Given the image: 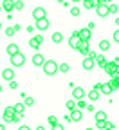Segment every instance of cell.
<instances>
[{"label": "cell", "instance_id": "6", "mask_svg": "<svg viewBox=\"0 0 119 130\" xmlns=\"http://www.w3.org/2000/svg\"><path fill=\"white\" fill-rule=\"evenodd\" d=\"M81 42H83V40H81V36H79V32H78V31L69 38V45H71V49H78Z\"/></svg>", "mask_w": 119, "mask_h": 130}, {"label": "cell", "instance_id": "46", "mask_svg": "<svg viewBox=\"0 0 119 130\" xmlns=\"http://www.w3.org/2000/svg\"><path fill=\"white\" fill-rule=\"evenodd\" d=\"M0 92H2V85H0Z\"/></svg>", "mask_w": 119, "mask_h": 130}, {"label": "cell", "instance_id": "39", "mask_svg": "<svg viewBox=\"0 0 119 130\" xmlns=\"http://www.w3.org/2000/svg\"><path fill=\"white\" fill-rule=\"evenodd\" d=\"M53 128H54V130H61V128H63V125H61V123H54V125H53Z\"/></svg>", "mask_w": 119, "mask_h": 130}, {"label": "cell", "instance_id": "40", "mask_svg": "<svg viewBox=\"0 0 119 130\" xmlns=\"http://www.w3.org/2000/svg\"><path fill=\"white\" fill-rule=\"evenodd\" d=\"M87 56H89V58H92V60H96V58H97V54H96V53H90V51H89V54H87Z\"/></svg>", "mask_w": 119, "mask_h": 130}, {"label": "cell", "instance_id": "7", "mask_svg": "<svg viewBox=\"0 0 119 130\" xmlns=\"http://www.w3.org/2000/svg\"><path fill=\"white\" fill-rule=\"evenodd\" d=\"M43 16H47L45 7H35L32 9V18L35 20H40V18H43Z\"/></svg>", "mask_w": 119, "mask_h": 130}, {"label": "cell", "instance_id": "43", "mask_svg": "<svg viewBox=\"0 0 119 130\" xmlns=\"http://www.w3.org/2000/svg\"><path fill=\"white\" fill-rule=\"evenodd\" d=\"M115 25H117V27H119V18H115Z\"/></svg>", "mask_w": 119, "mask_h": 130}, {"label": "cell", "instance_id": "15", "mask_svg": "<svg viewBox=\"0 0 119 130\" xmlns=\"http://www.w3.org/2000/svg\"><path fill=\"white\" fill-rule=\"evenodd\" d=\"M78 51H79L81 54L87 56V54H89V40H83V42L79 43V47H78Z\"/></svg>", "mask_w": 119, "mask_h": 130}, {"label": "cell", "instance_id": "47", "mask_svg": "<svg viewBox=\"0 0 119 130\" xmlns=\"http://www.w3.org/2000/svg\"><path fill=\"white\" fill-rule=\"evenodd\" d=\"M0 29H2V22H0Z\"/></svg>", "mask_w": 119, "mask_h": 130}, {"label": "cell", "instance_id": "41", "mask_svg": "<svg viewBox=\"0 0 119 130\" xmlns=\"http://www.w3.org/2000/svg\"><path fill=\"white\" fill-rule=\"evenodd\" d=\"M35 29H36V25H27V31H29V32H32Z\"/></svg>", "mask_w": 119, "mask_h": 130}, {"label": "cell", "instance_id": "23", "mask_svg": "<svg viewBox=\"0 0 119 130\" xmlns=\"http://www.w3.org/2000/svg\"><path fill=\"white\" fill-rule=\"evenodd\" d=\"M110 85H112V89H114V90H117V89H119V76H117V74H115V76H112Z\"/></svg>", "mask_w": 119, "mask_h": 130}, {"label": "cell", "instance_id": "27", "mask_svg": "<svg viewBox=\"0 0 119 130\" xmlns=\"http://www.w3.org/2000/svg\"><path fill=\"white\" fill-rule=\"evenodd\" d=\"M14 110L18 112V114H24V110H25V103H16V105H14Z\"/></svg>", "mask_w": 119, "mask_h": 130}, {"label": "cell", "instance_id": "21", "mask_svg": "<svg viewBox=\"0 0 119 130\" xmlns=\"http://www.w3.org/2000/svg\"><path fill=\"white\" fill-rule=\"evenodd\" d=\"M2 76H4V79L11 81V79L14 78V72H13V69H4V71H2Z\"/></svg>", "mask_w": 119, "mask_h": 130}, {"label": "cell", "instance_id": "1", "mask_svg": "<svg viewBox=\"0 0 119 130\" xmlns=\"http://www.w3.org/2000/svg\"><path fill=\"white\" fill-rule=\"evenodd\" d=\"M42 67H43V72H45L47 76H54V74L60 71V65H58L54 60H47Z\"/></svg>", "mask_w": 119, "mask_h": 130}, {"label": "cell", "instance_id": "36", "mask_svg": "<svg viewBox=\"0 0 119 130\" xmlns=\"http://www.w3.org/2000/svg\"><path fill=\"white\" fill-rule=\"evenodd\" d=\"M114 42H117V43H119V27L114 31Z\"/></svg>", "mask_w": 119, "mask_h": 130}, {"label": "cell", "instance_id": "22", "mask_svg": "<svg viewBox=\"0 0 119 130\" xmlns=\"http://www.w3.org/2000/svg\"><path fill=\"white\" fill-rule=\"evenodd\" d=\"M107 63H108V61H107V58H105V56H101V54H97V58H96V65H99V67L103 69L105 65H107Z\"/></svg>", "mask_w": 119, "mask_h": 130}, {"label": "cell", "instance_id": "37", "mask_svg": "<svg viewBox=\"0 0 119 130\" xmlns=\"http://www.w3.org/2000/svg\"><path fill=\"white\" fill-rule=\"evenodd\" d=\"M49 123H50V125L58 123V118H56V116H49Z\"/></svg>", "mask_w": 119, "mask_h": 130}, {"label": "cell", "instance_id": "14", "mask_svg": "<svg viewBox=\"0 0 119 130\" xmlns=\"http://www.w3.org/2000/svg\"><path fill=\"white\" fill-rule=\"evenodd\" d=\"M31 60H32V65H36V67H42V65L45 63V58H43L42 54H35Z\"/></svg>", "mask_w": 119, "mask_h": 130}, {"label": "cell", "instance_id": "2", "mask_svg": "<svg viewBox=\"0 0 119 130\" xmlns=\"http://www.w3.org/2000/svg\"><path fill=\"white\" fill-rule=\"evenodd\" d=\"M4 121H7V123H14L16 121V110H14V107H7L4 110Z\"/></svg>", "mask_w": 119, "mask_h": 130}, {"label": "cell", "instance_id": "3", "mask_svg": "<svg viewBox=\"0 0 119 130\" xmlns=\"http://www.w3.org/2000/svg\"><path fill=\"white\" fill-rule=\"evenodd\" d=\"M24 63H25V56L22 53H16V54L11 56V65L13 67H22Z\"/></svg>", "mask_w": 119, "mask_h": 130}, {"label": "cell", "instance_id": "10", "mask_svg": "<svg viewBox=\"0 0 119 130\" xmlns=\"http://www.w3.org/2000/svg\"><path fill=\"white\" fill-rule=\"evenodd\" d=\"M40 43H43V36H40V35H36L35 38H31V40H29V45H31L32 49H38Z\"/></svg>", "mask_w": 119, "mask_h": 130}, {"label": "cell", "instance_id": "9", "mask_svg": "<svg viewBox=\"0 0 119 130\" xmlns=\"http://www.w3.org/2000/svg\"><path fill=\"white\" fill-rule=\"evenodd\" d=\"M36 29H38V31L49 29V20H47V16H43V18H40V20H36Z\"/></svg>", "mask_w": 119, "mask_h": 130}, {"label": "cell", "instance_id": "19", "mask_svg": "<svg viewBox=\"0 0 119 130\" xmlns=\"http://www.w3.org/2000/svg\"><path fill=\"white\" fill-rule=\"evenodd\" d=\"M81 2H83V7L85 9H96V6H97L96 0H81Z\"/></svg>", "mask_w": 119, "mask_h": 130}, {"label": "cell", "instance_id": "30", "mask_svg": "<svg viewBox=\"0 0 119 130\" xmlns=\"http://www.w3.org/2000/svg\"><path fill=\"white\" fill-rule=\"evenodd\" d=\"M76 107L78 108H87V103L83 101V98H81V100H76Z\"/></svg>", "mask_w": 119, "mask_h": 130}, {"label": "cell", "instance_id": "5", "mask_svg": "<svg viewBox=\"0 0 119 130\" xmlns=\"http://www.w3.org/2000/svg\"><path fill=\"white\" fill-rule=\"evenodd\" d=\"M103 69H105V72L110 74V76H115V74L119 72V71H117V61H115V60H114V61H108Z\"/></svg>", "mask_w": 119, "mask_h": 130}, {"label": "cell", "instance_id": "24", "mask_svg": "<svg viewBox=\"0 0 119 130\" xmlns=\"http://www.w3.org/2000/svg\"><path fill=\"white\" fill-rule=\"evenodd\" d=\"M105 119H107V112H103V110L96 112V121H105Z\"/></svg>", "mask_w": 119, "mask_h": 130}, {"label": "cell", "instance_id": "29", "mask_svg": "<svg viewBox=\"0 0 119 130\" xmlns=\"http://www.w3.org/2000/svg\"><path fill=\"white\" fill-rule=\"evenodd\" d=\"M16 31H18V29H16L14 25H13V27H7V29H6V35H7V36H13Z\"/></svg>", "mask_w": 119, "mask_h": 130}, {"label": "cell", "instance_id": "26", "mask_svg": "<svg viewBox=\"0 0 119 130\" xmlns=\"http://www.w3.org/2000/svg\"><path fill=\"white\" fill-rule=\"evenodd\" d=\"M99 49H101V51H108V49H110V43H108L107 40H101V42H99Z\"/></svg>", "mask_w": 119, "mask_h": 130}, {"label": "cell", "instance_id": "32", "mask_svg": "<svg viewBox=\"0 0 119 130\" xmlns=\"http://www.w3.org/2000/svg\"><path fill=\"white\" fill-rule=\"evenodd\" d=\"M14 9L16 11H22L24 9V2H22V0H16V2H14Z\"/></svg>", "mask_w": 119, "mask_h": 130}, {"label": "cell", "instance_id": "34", "mask_svg": "<svg viewBox=\"0 0 119 130\" xmlns=\"http://www.w3.org/2000/svg\"><path fill=\"white\" fill-rule=\"evenodd\" d=\"M71 14H72V16H79V7H76V6L71 7Z\"/></svg>", "mask_w": 119, "mask_h": 130}, {"label": "cell", "instance_id": "13", "mask_svg": "<svg viewBox=\"0 0 119 130\" xmlns=\"http://www.w3.org/2000/svg\"><path fill=\"white\" fill-rule=\"evenodd\" d=\"M83 96H85V89H81V87H74L72 89V98L74 100H81Z\"/></svg>", "mask_w": 119, "mask_h": 130}, {"label": "cell", "instance_id": "17", "mask_svg": "<svg viewBox=\"0 0 119 130\" xmlns=\"http://www.w3.org/2000/svg\"><path fill=\"white\" fill-rule=\"evenodd\" d=\"M71 119L72 121H79L81 119V108H74V110H71Z\"/></svg>", "mask_w": 119, "mask_h": 130}, {"label": "cell", "instance_id": "35", "mask_svg": "<svg viewBox=\"0 0 119 130\" xmlns=\"http://www.w3.org/2000/svg\"><path fill=\"white\" fill-rule=\"evenodd\" d=\"M9 87H11L13 90H16V89H18V83H16L14 79H11V81H9Z\"/></svg>", "mask_w": 119, "mask_h": 130}, {"label": "cell", "instance_id": "16", "mask_svg": "<svg viewBox=\"0 0 119 130\" xmlns=\"http://www.w3.org/2000/svg\"><path fill=\"white\" fill-rule=\"evenodd\" d=\"M6 51H7L9 56H13V54H16V53H20V49H18V45H16V43H9V45L6 47Z\"/></svg>", "mask_w": 119, "mask_h": 130}, {"label": "cell", "instance_id": "45", "mask_svg": "<svg viewBox=\"0 0 119 130\" xmlns=\"http://www.w3.org/2000/svg\"><path fill=\"white\" fill-rule=\"evenodd\" d=\"M2 9H4V6H0V11H2Z\"/></svg>", "mask_w": 119, "mask_h": 130}, {"label": "cell", "instance_id": "8", "mask_svg": "<svg viewBox=\"0 0 119 130\" xmlns=\"http://www.w3.org/2000/svg\"><path fill=\"white\" fill-rule=\"evenodd\" d=\"M96 89H97V90H101L103 94H110V92L114 90L110 83H96Z\"/></svg>", "mask_w": 119, "mask_h": 130}, {"label": "cell", "instance_id": "11", "mask_svg": "<svg viewBox=\"0 0 119 130\" xmlns=\"http://www.w3.org/2000/svg\"><path fill=\"white\" fill-rule=\"evenodd\" d=\"M78 32H79L81 40H90V36H92V31H90V27H83V29H79Z\"/></svg>", "mask_w": 119, "mask_h": 130}, {"label": "cell", "instance_id": "25", "mask_svg": "<svg viewBox=\"0 0 119 130\" xmlns=\"http://www.w3.org/2000/svg\"><path fill=\"white\" fill-rule=\"evenodd\" d=\"M61 40H63V35H61V32H54V35H53V42H54V43H61Z\"/></svg>", "mask_w": 119, "mask_h": 130}, {"label": "cell", "instance_id": "31", "mask_svg": "<svg viewBox=\"0 0 119 130\" xmlns=\"http://www.w3.org/2000/svg\"><path fill=\"white\" fill-rule=\"evenodd\" d=\"M69 63H60V72H69Z\"/></svg>", "mask_w": 119, "mask_h": 130}, {"label": "cell", "instance_id": "33", "mask_svg": "<svg viewBox=\"0 0 119 130\" xmlns=\"http://www.w3.org/2000/svg\"><path fill=\"white\" fill-rule=\"evenodd\" d=\"M24 103H25V107H32V105H35V100H32V98H24Z\"/></svg>", "mask_w": 119, "mask_h": 130}, {"label": "cell", "instance_id": "44", "mask_svg": "<svg viewBox=\"0 0 119 130\" xmlns=\"http://www.w3.org/2000/svg\"><path fill=\"white\" fill-rule=\"evenodd\" d=\"M71 2H81V0H71Z\"/></svg>", "mask_w": 119, "mask_h": 130}, {"label": "cell", "instance_id": "4", "mask_svg": "<svg viewBox=\"0 0 119 130\" xmlns=\"http://www.w3.org/2000/svg\"><path fill=\"white\" fill-rule=\"evenodd\" d=\"M96 13H97V16L105 18V16L110 14V6H108V4H97V6H96Z\"/></svg>", "mask_w": 119, "mask_h": 130}, {"label": "cell", "instance_id": "28", "mask_svg": "<svg viewBox=\"0 0 119 130\" xmlns=\"http://www.w3.org/2000/svg\"><path fill=\"white\" fill-rule=\"evenodd\" d=\"M65 107L69 108V110H74V108H76V100H69V101L65 103Z\"/></svg>", "mask_w": 119, "mask_h": 130}, {"label": "cell", "instance_id": "42", "mask_svg": "<svg viewBox=\"0 0 119 130\" xmlns=\"http://www.w3.org/2000/svg\"><path fill=\"white\" fill-rule=\"evenodd\" d=\"M87 110L89 112H94V105H87Z\"/></svg>", "mask_w": 119, "mask_h": 130}, {"label": "cell", "instance_id": "20", "mask_svg": "<svg viewBox=\"0 0 119 130\" xmlns=\"http://www.w3.org/2000/svg\"><path fill=\"white\" fill-rule=\"evenodd\" d=\"M99 92H101V90H97L96 87H94L92 90H89V100H92V101H97V100H99Z\"/></svg>", "mask_w": 119, "mask_h": 130}, {"label": "cell", "instance_id": "38", "mask_svg": "<svg viewBox=\"0 0 119 130\" xmlns=\"http://www.w3.org/2000/svg\"><path fill=\"white\" fill-rule=\"evenodd\" d=\"M110 6V13H117V4H108Z\"/></svg>", "mask_w": 119, "mask_h": 130}, {"label": "cell", "instance_id": "18", "mask_svg": "<svg viewBox=\"0 0 119 130\" xmlns=\"http://www.w3.org/2000/svg\"><path fill=\"white\" fill-rule=\"evenodd\" d=\"M2 6H4V11L11 13V11L14 9V0H4V2H2Z\"/></svg>", "mask_w": 119, "mask_h": 130}, {"label": "cell", "instance_id": "12", "mask_svg": "<svg viewBox=\"0 0 119 130\" xmlns=\"http://www.w3.org/2000/svg\"><path fill=\"white\" fill-rule=\"evenodd\" d=\"M94 67H96V60H92V58H89V56L83 60V69H85V71H90V69H94Z\"/></svg>", "mask_w": 119, "mask_h": 130}, {"label": "cell", "instance_id": "48", "mask_svg": "<svg viewBox=\"0 0 119 130\" xmlns=\"http://www.w3.org/2000/svg\"><path fill=\"white\" fill-rule=\"evenodd\" d=\"M117 76H119V72H117Z\"/></svg>", "mask_w": 119, "mask_h": 130}]
</instances>
